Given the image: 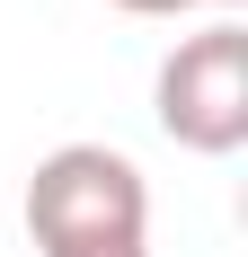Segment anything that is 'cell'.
I'll use <instances>...</instances> for the list:
<instances>
[{"instance_id":"6da1fadb","label":"cell","mask_w":248,"mask_h":257,"mask_svg":"<svg viewBox=\"0 0 248 257\" xmlns=\"http://www.w3.org/2000/svg\"><path fill=\"white\" fill-rule=\"evenodd\" d=\"M18 213L45 257H151V186L115 142H53Z\"/></svg>"},{"instance_id":"7a4b0ae2","label":"cell","mask_w":248,"mask_h":257,"mask_svg":"<svg viewBox=\"0 0 248 257\" xmlns=\"http://www.w3.org/2000/svg\"><path fill=\"white\" fill-rule=\"evenodd\" d=\"M151 115L177 151L195 160H230L248 142V27L213 18L195 36H177L160 80H151Z\"/></svg>"},{"instance_id":"3957f363","label":"cell","mask_w":248,"mask_h":257,"mask_svg":"<svg viewBox=\"0 0 248 257\" xmlns=\"http://www.w3.org/2000/svg\"><path fill=\"white\" fill-rule=\"evenodd\" d=\"M133 18H177V9H239V0H115Z\"/></svg>"}]
</instances>
